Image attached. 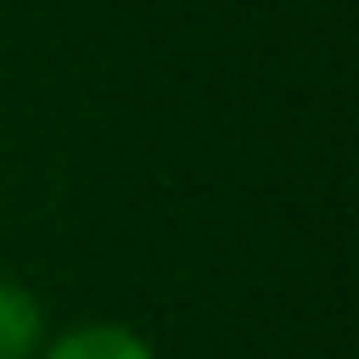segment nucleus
<instances>
[{
	"label": "nucleus",
	"mask_w": 359,
	"mask_h": 359,
	"mask_svg": "<svg viewBox=\"0 0 359 359\" xmlns=\"http://www.w3.org/2000/svg\"><path fill=\"white\" fill-rule=\"evenodd\" d=\"M50 337V314L34 286L0 275V359H34Z\"/></svg>",
	"instance_id": "nucleus-2"
},
{
	"label": "nucleus",
	"mask_w": 359,
	"mask_h": 359,
	"mask_svg": "<svg viewBox=\"0 0 359 359\" xmlns=\"http://www.w3.org/2000/svg\"><path fill=\"white\" fill-rule=\"evenodd\" d=\"M34 359H157V348L123 320H79L67 331H50Z\"/></svg>",
	"instance_id": "nucleus-1"
}]
</instances>
